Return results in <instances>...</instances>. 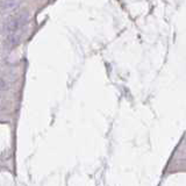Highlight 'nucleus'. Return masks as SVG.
<instances>
[{
	"label": "nucleus",
	"mask_w": 186,
	"mask_h": 186,
	"mask_svg": "<svg viewBox=\"0 0 186 186\" xmlns=\"http://www.w3.org/2000/svg\"><path fill=\"white\" fill-rule=\"evenodd\" d=\"M29 22V14L28 13H20L10 18L5 23V32L7 35H11L18 32H23L25 27Z\"/></svg>",
	"instance_id": "nucleus-1"
},
{
	"label": "nucleus",
	"mask_w": 186,
	"mask_h": 186,
	"mask_svg": "<svg viewBox=\"0 0 186 186\" xmlns=\"http://www.w3.org/2000/svg\"><path fill=\"white\" fill-rule=\"evenodd\" d=\"M20 5L19 1H13V0H6V1H1L0 2V10L2 12L6 11H11V10H14L15 7Z\"/></svg>",
	"instance_id": "nucleus-2"
},
{
	"label": "nucleus",
	"mask_w": 186,
	"mask_h": 186,
	"mask_svg": "<svg viewBox=\"0 0 186 186\" xmlns=\"http://www.w3.org/2000/svg\"><path fill=\"white\" fill-rule=\"evenodd\" d=\"M4 87H5V83H4V80L0 79V90H1V89H4Z\"/></svg>",
	"instance_id": "nucleus-3"
}]
</instances>
